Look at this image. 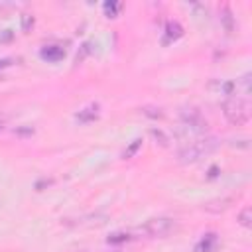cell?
I'll list each match as a JSON object with an SVG mask.
<instances>
[{"instance_id": "1", "label": "cell", "mask_w": 252, "mask_h": 252, "mask_svg": "<svg viewBox=\"0 0 252 252\" xmlns=\"http://www.w3.org/2000/svg\"><path fill=\"white\" fill-rule=\"evenodd\" d=\"M171 231H175V221L169 217H160V219H150L146 225H142L136 231H132V236L134 238H140V236L156 238V236H166Z\"/></svg>"}, {"instance_id": "2", "label": "cell", "mask_w": 252, "mask_h": 252, "mask_svg": "<svg viewBox=\"0 0 252 252\" xmlns=\"http://www.w3.org/2000/svg\"><path fill=\"white\" fill-rule=\"evenodd\" d=\"M215 148H217V142L213 138H199V140H193L191 144L179 152V158H182L184 164H193L201 158H205L207 154H211Z\"/></svg>"}, {"instance_id": "3", "label": "cell", "mask_w": 252, "mask_h": 252, "mask_svg": "<svg viewBox=\"0 0 252 252\" xmlns=\"http://www.w3.org/2000/svg\"><path fill=\"white\" fill-rule=\"evenodd\" d=\"M223 109H225V117L233 124H244L248 120V117H250V111H248L250 106H248V102L244 99H233V101L225 102Z\"/></svg>"}, {"instance_id": "4", "label": "cell", "mask_w": 252, "mask_h": 252, "mask_svg": "<svg viewBox=\"0 0 252 252\" xmlns=\"http://www.w3.org/2000/svg\"><path fill=\"white\" fill-rule=\"evenodd\" d=\"M42 57L48 59V61H59V59L63 57V50L57 48V46H50V48H46V50L42 51Z\"/></svg>"}, {"instance_id": "5", "label": "cell", "mask_w": 252, "mask_h": 252, "mask_svg": "<svg viewBox=\"0 0 252 252\" xmlns=\"http://www.w3.org/2000/svg\"><path fill=\"white\" fill-rule=\"evenodd\" d=\"M97 111H99L97 104H95V106H89V109H85V111H81V113L77 115V120H79V122H91V120L97 118Z\"/></svg>"}, {"instance_id": "6", "label": "cell", "mask_w": 252, "mask_h": 252, "mask_svg": "<svg viewBox=\"0 0 252 252\" xmlns=\"http://www.w3.org/2000/svg\"><path fill=\"white\" fill-rule=\"evenodd\" d=\"M132 238H134L132 231H128V233H115V235L109 236V244H120V242H128Z\"/></svg>"}, {"instance_id": "7", "label": "cell", "mask_w": 252, "mask_h": 252, "mask_svg": "<svg viewBox=\"0 0 252 252\" xmlns=\"http://www.w3.org/2000/svg\"><path fill=\"white\" fill-rule=\"evenodd\" d=\"M140 146H142V140H134V144H132V146H130V148L124 152V158H132Z\"/></svg>"}, {"instance_id": "8", "label": "cell", "mask_w": 252, "mask_h": 252, "mask_svg": "<svg viewBox=\"0 0 252 252\" xmlns=\"http://www.w3.org/2000/svg\"><path fill=\"white\" fill-rule=\"evenodd\" d=\"M238 219H240V225H244V227L250 225V209H248V207L240 213V217H238Z\"/></svg>"}, {"instance_id": "9", "label": "cell", "mask_w": 252, "mask_h": 252, "mask_svg": "<svg viewBox=\"0 0 252 252\" xmlns=\"http://www.w3.org/2000/svg\"><path fill=\"white\" fill-rule=\"evenodd\" d=\"M0 128H2V118H0Z\"/></svg>"}]
</instances>
